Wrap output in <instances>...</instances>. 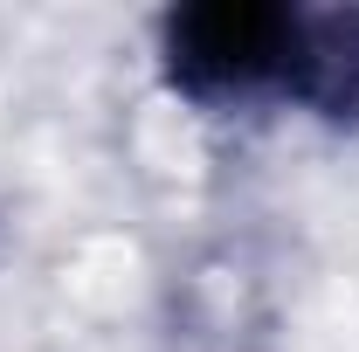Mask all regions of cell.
<instances>
[{
	"mask_svg": "<svg viewBox=\"0 0 359 352\" xmlns=\"http://www.w3.org/2000/svg\"><path fill=\"white\" fill-rule=\"evenodd\" d=\"M304 7L283 0H187L152 21L159 83L194 111H249L290 97Z\"/></svg>",
	"mask_w": 359,
	"mask_h": 352,
	"instance_id": "obj_1",
	"label": "cell"
},
{
	"mask_svg": "<svg viewBox=\"0 0 359 352\" xmlns=\"http://www.w3.org/2000/svg\"><path fill=\"white\" fill-rule=\"evenodd\" d=\"M290 104L332 132H359V7H304Z\"/></svg>",
	"mask_w": 359,
	"mask_h": 352,
	"instance_id": "obj_2",
	"label": "cell"
}]
</instances>
